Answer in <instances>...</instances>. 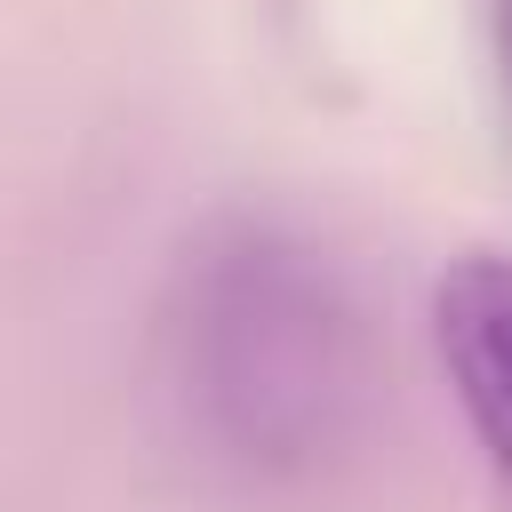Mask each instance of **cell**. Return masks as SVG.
Wrapping results in <instances>:
<instances>
[{"label":"cell","mask_w":512,"mask_h":512,"mask_svg":"<svg viewBox=\"0 0 512 512\" xmlns=\"http://www.w3.org/2000/svg\"><path fill=\"white\" fill-rule=\"evenodd\" d=\"M160 392L184 440L256 480H312L368 416V328L344 272L280 216L208 224L160 296Z\"/></svg>","instance_id":"obj_1"},{"label":"cell","mask_w":512,"mask_h":512,"mask_svg":"<svg viewBox=\"0 0 512 512\" xmlns=\"http://www.w3.org/2000/svg\"><path fill=\"white\" fill-rule=\"evenodd\" d=\"M432 336L448 360V384L464 400V424L512 504V256L472 248L432 288Z\"/></svg>","instance_id":"obj_2"},{"label":"cell","mask_w":512,"mask_h":512,"mask_svg":"<svg viewBox=\"0 0 512 512\" xmlns=\"http://www.w3.org/2000/svg\"><path fill=\"white\" fill-rule=\"evenodd\" d=\"M496 48H504V72H512V0H496Z\"/></svg>","instance_id":"obj_3"}]
</instances>
